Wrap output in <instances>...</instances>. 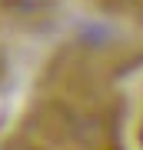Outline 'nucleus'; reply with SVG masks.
Here are the masks:
<instances>
[{"label": "nucleus", "instance_id": "obj_1", "mask_svg": "<svg viewBox=\"0 0 143 150\" xmlns=\"http://www.w3.org/2000/svg\"><path fill=\"white\" fill-rule=\"evenodd\" d=\"M10 4H13V7H20V10H43L50 0H10Z\"/></svg>", "mask_w": 143, "mask_h": 150}]
</instances>
